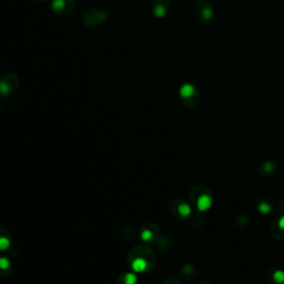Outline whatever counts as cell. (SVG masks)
<instances>
[{"instance_id": "1", "label": "cell", "mask_w": 284, "mask_h": 284, "mask_svg": "<svg viewBox=\"0 0 284 284\" xmlns=\"http://www.w3.org/2000/svg\"><path fill=\"white\" fill-rule=\"evenodd\" d=\"M108 12L104 9H98V8H90L83 14V22L85 26L88 28H95L101 23L107 21L108 19Z\"/></svg>"}, {"instance_id": "2", "label": "cell", "mask_w": 284, "mask_h": 284, "mask_svg": "<svg viewBox=\"0 0 284 284\" xmlns=\"http://www.w3.org/2000/svg\"><path fill=\"white\" fill-rule=\"evenodd\" d=\"M213 7L209 0H199L194 6V16L200 23L209 22L213 18Z\"/></svg>"}, {"instance_id": "3", "label": "cell", "mask_w": 284, "mask_h": 284, "mask_svg": "<svg viewBox=\"0 0 284 284\" xmlns=\"http://www.w3.org/2000/svg\"><path fill=\"white\" fill-rule=\"evenodd\" d=\"M76 0H51V9L57 16L68 17L76 9Z\"/></svg>"}, {"instance_id": "4", "label": "cell", "mask_w": 284, "mask_h": 284, "mask_svg": "<svg viewBox=\"0 0 284 284\" xmlns=\"http://www.w3.org/2000/svg\"><path fill=\"white\" fill-rule=\"evenodd\" d=\"M19 86V79L14 74H8L3 75L0 78V95H7L12 91L16 90Z\"/></svg>"}, {"instance_id": "5", "label": "cell", "mask_w": 284, "mask_h": 284, "mask_svg": "<svg viewBox=\"0 0 284 284\" xmlns=\"http://www.w3.org/2000/svg\"><path fill=\"white\" fill-rule=\"evenodd\" d=\"M180 97L185 101V103L190 105H195L200 100V93L194 86L188 84L181 87Z\"/></svg>"}, {"instance_id": "6", "label": "cell", "mask_w": 284, "mask_h": 284, "mask_svg": "<svg viewBox=\"0 0 284 284\" xmlns=\"http://www.w3.org/2000/svg\"><path fill=\"white\" fill-rule=\"evenodd\" d=\"M171 8L170 0H153L151 10L153 16L157 18H163L167 16Z\"/></svg>"}, {"instance_id": "7", "label": "cell", "mask_w": 284, "mask_h": 284, "mask_svg": "<svg viewBox=\"0 0 284 284\" xmlns=\"http://www.w3.org/2000/svg\"><path fill=\"white\" fill-rule=\"evenodd\" d=\"M196 205H198V208L202 211L206 210L211 205V198L208 194L203 193L196 200Z\"/></svg>"}, {"instance_id": "8", "label": "cell", "mask_w": 284, "mask_h": 284, "mask_svg": "<svg viewBox=\"0 0 284 284\" xmlns=\"http://www.w3.org/2000/svg\"><path fill=\"white\" fill-rule=\"evenodd\" d=\"M147 267H148V263L146 260L142 258H138L132 262V269H133V271H136V272H143L147 269Z\"/></svg>"}, {"instance_id": "9", "label": "cell", "mask_w": 284, "mask_h": 284, "mask_svg": "<svg viewBox=\"0 0 284 284\" xmlns=\"http://www.w3.org/2000/svg\"><path fill=\"white\" fill-rule=\"evenodd\" d=\"M137 280L138 279L133 273H127L126 277H124V282H126V284H136Z\"/></svg>"}, {"instance_id": "10", "label": "cell", "mask_w": 284, "mask_h": 284, "mask_svg": "<svg viewBox=\"0 0 284 284\" xmlns=\"http://www.w3.org/2000/svg\"><path fill=\"white\" fill-rule=\"evenodd\" d=\"M190 206L186 204V203H182L181 205H179V212L181 215H184V216H188L190 214Z\"/></svg>"}, {"instance_id": "11", "label": "cell", "mask_w": 284, "mask_h": 284, "mask_svg": "<svg viewBox=\"0 0 284 284\" xmlns=\"http://www.w3.org/2000/svg\"><path fill=\"white\" fill-rule=\"evenodd\" d=\"M9 247H10V241H9V239L4 237L0 238V250L3 251V250H7Z\"/></svg>"}, {"instance_id": "12", "label": "cell", "mask_w": 284, "mask_h": 284, "mask_svg": "<svg viewBox=\"0 0 284 284\" xmlns=\"http://www.w3.org/2000/svg\"><path fill=\"white\" fill-rule=\"evenodd\" d=\"M10 266V262L6 258H0V269L1 270H7V269Z\"/></svg>"}, {"instance_id": "13", "label": "cell", "mask_w": 284, "mask_h": 284, "mask_svg": "<svg viewBox=\"0 0 284 284\" xmlns=\"http://www.w3.org/2000/svg\"><path fill=\"white\" fill-rule=\"evenodd\" d=\"M141 238L142 240H144V241H149L152 238V233H151V231H149V230H144L143 232L141 233Z\"/></svg>"}, {"instance_id": "14", "label": "cell", "mask_w": 284, "mask_h": 284, "mask_svg": "<svg viewBox=\"0 0 284 284\" xmlns=\"http://www.w3.org/2000/svg\"><path fill=\"white\" fill-rule=\"evenodd\" d=\"M41 1H42V0H41Z\"/></svg>"}]
</instances>
